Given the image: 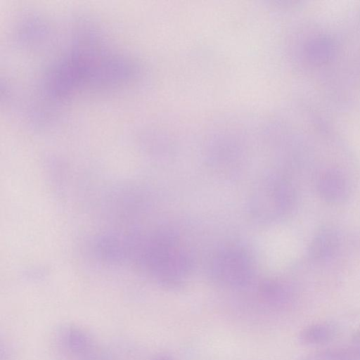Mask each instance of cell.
I'll return each instance as SVG.
<instances>
[{"label":"cell","mask_w":360,"mask_h":360,"mask_svg":"<svg viewBox=\"0 0 360 360\" xmlns=\"http://www.w3.org/2000/svg\"><path fill=\"white\" fill-rule=\"evenodd\" d=\"M143 260L150 272L165 286L176 288L188 277L191 259L177 236L161 231L147 243Z\"/></svg>","instance_id":"6da1fadb"},{"label":"cell","mask_w":360,"mask_h":360,"mask_svg":"<svg viewBox=\"0 0 360 360\" xmlns=\"http://www.w3.org/2000/svg\"><path fill=\"white\" fill-rule=\"evenodd\" d=\"M294 199V191L288 182L279 176H269L252 192L250 212L260 221L271 222L291 210Z\"/></svg>","instance_id":"7a4b0ae2"},{"label":"cell","mask_w":360,"mask_h":360,"mask_svg":"<svg viewBox=\"0 0 360 360\" xmlns=\"http://www.w3.org/2000/svg\"><path fill=\"white\" fill-rule=\"evenodd\" d=\"M211 278L219 285L231 288L248 286L253 276L249 254L242 248L228 246L217 251L210 263Z\"/></svg>","instance_id":"3957f363"},{"label":"cell","mask_w":360,"mask_h":360,"mask_svg":"<svg viewBox=\"0 0 360 360\" xmlns=\"http://www.w3.org/2000/svg\"><path fill=\"white\" fill-rule=\"evenodd\" d=\"M61 349L77 359L86 358L94 350V340L86 332L72 326L62 327L58 333Z\"/></svg>","instance_id":"277c9868"},{"label":"cell","mask_w":360,"mask_h":360,"mask_svg":"<svg viewBox=\"0 0 360 360\" xmlns=\"http://www.w3.org/2000/svg\"><path fill=\"white\" fill-rule=\"evenodd\" d=\"M260 300L270 307L283 309L293 300V292L285 283L276 280H265L258 286Z\"/></svg>","instance_id":"5b68a950"},{"label":"cell","mask_w":360,"mask_h":360,"mask_svg":"<svg viewBox=\"0 0 360 360\" xmlns=\"http://www.w3.org/2000/svg\"><path fill=\"white\" fill-rule=\"evenodd\" d=\"M318 191L325 201L338 204L348 196V186L344 176L337 172H328L323 174L318 182Z\"/></svg>","instance_id":"8992f818"},{"label":"cell","mask_w":360,"mask_h":360,"mask_svg":"<svg viewBox=\"0 0 360 360\" xmlns=\"http://www.w3.org/2000/svg\"><path fill=\"white\" fill-rule=\"evenodd\" d=\"M338 328L330 321L316 322L303 328L299 341L306 346H321L333 342L338 336Z\"/></svg>","instance_id":"52a82bcc"},{"label":"cell","mask_w":360,"mask_h":360,"mask_svg":"<svg viewBox=\"0 0 360 360\" xmlns=\"http://www.w3.org/2000/svg\"><path fill=\"white\" fill-rule=\"evenodd\" d=\"M339 236L331 227L321 229L313 238L309 248V255L316 261L326 260L336 252Z\"/></svg>","instance_id":"ba28073f"},{"label":"cell","mask_w":360,"mask_h":360,"mask_svg":"<svg viewBox=\"0 0 360 360\" xmlns=\"http://www.w3.org/2000/svg\"><path fill=\"white\" fill-rule=\"evenodd\" d=\"M298 360H360V342L354 341L348 346L312 352Z\"/></svg>","instance_id":"9c48e42d"},{"label":"cell","mask_w":360,"mask_h":360,"mask_svg":"<svg viewBox=\"0 0 360 360\" xmlns=\"http://www.w3.org/2000/svg\"><path fill=\"white\" fill-rule=\"evenodd\" d=\"M153 360H173V359L167 354H160L156 356Z\"/></svg>","instance_id":"30bf717a"}]
</instances>
